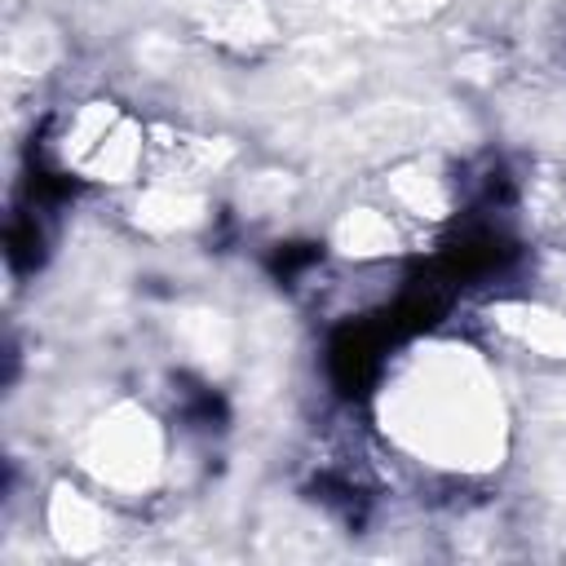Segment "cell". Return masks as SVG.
<instances>
[{"label":"cell","mask_w":566,"mask_h":566,"mask_svg":"<svg viewBox=\"0 0 566 566\" xmlns=\"http://www.w3.org/2000/svg\"><path fill=\"white\" fill-rule=\"evenodd\" d=\"M181 420L195 429H221L226 424V402L212 389H190L181 402Z\"/></svg>","instance_id":"3957f363"},{"label":"cell","mask_w":566,"mask_h":566,"mask_svg":"<svg viewBox=\"0 0 566 566\" xmlns=\"http://www.w3.org/2000/svg\"><path fill=\"white\" fill-rule=\"evenodd\" d=\"M318 256H323V252H318V243H279V248H274V256H270V270H274V279L292 283V279H296L301 270H310Z\"/></svg>","instance_id":"277c9868"},{"label":"cell","mask_w":566,"mask_h":566,"mask_svg":"<svg viewBox=\"0 0 566 566\" xmlns=\"http://www.w3.org/2000/svg\"><path fill=\"white\" fill-rule=\"evenodd\" d=\"M376 336L367 327H345L332 340V376L345 394H363L376 376Z\"/></svg>","instance_id":"6da1fadb"},{"label":"cell","mask_w":566,"mask_h":566,"mask_svg":"<svg viewBox=\"0 0 566 566\" xmlns=\"http://www.w3.org/2000/svg\"><path fill=\"white\" fill-rule=\"evenodd\" d=\"M40 256H44V234H40L35 217H18L9 226V261H13V270H35Z\"/></svg>","instance_id":"7a4b0ae2"},{"label":"cell","mask_w":566,"mask_h":566,"mask_svg":"<svg viewBox=\"0 0 566 566\" xmlns=\"http://www.w3.org/2000/svg\"><path fill=\"white\" fill-rule=\"evenodd\" d=\"M318 500L323 504H332L345 522H363V500H358V491L354 486H345V482H332V478H318Z\"/></svg>","instance_id":"5b68a950"}]
</instances>
